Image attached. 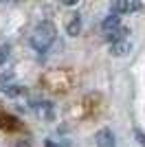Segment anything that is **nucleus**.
<instances>
[{"label": "nucleus", "mask_w": 145, "mask_h": 147, "mask_svg": "<svg viewBox=\"0 0 145 147\" xmlns=\"http://www.w3.org/2000/svg\"><path fill=\"white\" fill-rule=\"evenodd\" d=\"M132 51V42L130 40H119V42L110 44V55L112 57H125Z\"/></svg>", "instance_id": "4"}, {"label": "nucleus", "mask_w": 145, "mask_h": 147, "mask_svg": "<svg viewBox=\"0 0 145 147\" xmlns=\"http://www.w3.org/2000/svg\"><path fill=\"white\" fill-rule=\"evenodd\" d=\"M40 81L51 92H68L75 86V75L68 68H53V70H46Z\"/></svg>", "instance_id": "1"}, {"label": "nucleus", "mask_w": 145, "mask_h": 147, "mask_svg": "<svg viewBox=\"0 0 145 147\" xmlns=\"http://www.w3.org/2000/svg\"><path fill=\"white\" fill-rule=\"evenodd\" d=\"M0 2H16V0H0Z\"/></svg>", "instance_id": "16"}, {"label": "nucleus", "mask_w": 145, "mask_h": 147, "mask_svg": "<svg viewBox=\"0 0 145 147\" xmlns=\"http://www.w3.org/2000/svg\"><path fill=\"white\" fill-rule=\"evenodd\" d=\"M0 127L13 129V127H16V119H11L9 114H0Z\"/></svg>", "instance_id": "11"}, {"label": "nucleus", "mask_w": 145, "mask_h": 147, "mask_svg": "<svg viewBox=\"0 0 145 147\" xmlns=\"http://www.w3.org/2000/svg\"><path fill=\"white\" fill-rule=\"evenodd\" d=\"M2 92H5V97H9V99H18V97H22V94H26V88H22V86H2Z\"/></svg>", "instance_id": "9"}, {"label": "nucleus", "mask_w": 145, "mask_h": 147, "mask_svg": "<svg viewBox=\"0 0 145 147\" xmlns=\"http://www.w3.org/2000/svg\"><path fill=\"white\" fill-rule=\"evenodd\" d=\"M46 147H68V141H55V138H46L44 143Z\"/></svg>", "instance_id": "13"}, {"label": "nucleus", "mask_w": 145, "mask_h": 147, "mask_svg": "<svg viewBox=\"0 0 145 147\" xmlns=\"http://www.w3.org/2000/svg\"><path fill=\"white\" fill-rule=\"evenodd\" d=\"M62 2H64V5H68V7H70V5H77L79 0H62Z\"/></svg>", "instance_id": "15"}, {"label": "nucleus", "mask_w": 145, "mask_h": 147, "mask_svg": "<svg viewBox=\"0 0 145 147\" xmlns=\"http://www.w3.org/2000/svg\"><path fill=\"white\" fill-rule=\"evenodd\" d=\"M119 24H121L119 13H110L108 18H103V22H101V31L106 33V35H108V33H112V31L119 29Z\"/></svg>", "instance_id": "7"}, {"label": "nucleus", "mask_w": 145, "mask_h": 147, "mask_svg": "<svg viewBox=\"0 0 145 147\" xmlns=\"http://www.w3.org/2000/svg\"><path fill=\"white\" fill-rule=\"evenodd\" d=\"M79 31H81V18L75 13V16H70V20L66 22V33L68 35H79Z\"/></svg>", "instance_id": "8"}, {"label": "nucleus", "mask_w": 145, "mask_h": 147, "mask_svg": "<svg viewBox=\"0 0 145 147\" xmlns=\"http://www.w3.org/2000/svg\"><path fill=\"white\" fill-rule=\"evenodd\" d=\"M134 136H136V141H139L141 147H145V134L141 132V129H134Z\"/></svg>", "instance_id": "14"}, {"label": "nucleus", "mask_w": 145, "mask_h": 147, "mask_svg": "<svg viewBox=\"0 0 145 147\" xmlns=\"http://www.w3.org/2000/svg\"><path fill=\"white\" fill-rule=\"evenodd\" d=\"M31 110H35L37 114H42V117L51 119L53 117V103L51 101H31Z\"/></svg>", "instance_id": "6"}, {"label": "nucleus", "mask_w": 145, "mask_h": 147, "mask_svg": "<svg viewBox=\"0 0 145 147\" xmlns=\"http://www.w3.org/2000/svg\"><path fill=\"white\" fill-rule=\"evenodd\" d=\"M9 53H11V46H9V44H2V46H0V66L9 59Z\"/></svg>", "instance_id": "12"}, {"label": "nucleus", "mask_w": 145, "mask_h": 147, "mask_svg": "<svg viewBox=\"0 0 145 147\" xmlns=\"http://www.w3.org/2000/svg\"><path fill=\"white\" fill-rule=\"evenodd\" d=\"M141 9V2L136 0H115L112 2V13H130V11H139Z\"/></svg>", "instance_id": "3"}, {"label": "nucleus", "mask_w": 145, "mask_h": 147, "mask_svg": "<svg viewBox=\"0 0 145 147\" xmlns=\"http://www.w3.org/2000/svg\"><path fill=\"white\" fill-rule=\"evenodd\" d=\"M55 37H57V31H55L53 22H40V24L33 29L29 42L37 53H46V51L55 44Z\"/></svg>", "instance_id": "2"}, {"label": "nucleus", "mask_w": 145, "mask_h": 147, "mask_svg": "<svg viewBox=\"0 0 145 147\" xmlns=\"http://www.w3.org/2000/svg\"><path fill=\"white\" fill-rule=\"evenodd\" d=\"M95 143H97V147H115V134L108 127H103L95 134Z\"/></svg>", "instance_id": "5"}, {"label": "nucleus", "mask_w": 145, "mask_h": 147, "mask_svg": "<svg viewBox=\"0 0 145 147\" xmlns=\"http://www.w3.org/2000/svg\"><path fill=\"white\" fill-rule=\"evenodd\" d=\"M125 35H130V31L127 29H117V31H112V33H108V42L110 44H115V42H119V40H127Z\"/></svg>", "instance_id": "10"}]
</instances>
